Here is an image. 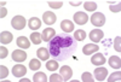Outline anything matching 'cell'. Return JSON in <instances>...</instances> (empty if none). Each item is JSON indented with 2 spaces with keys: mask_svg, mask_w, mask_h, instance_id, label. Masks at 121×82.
<instances>
[{
  "mask_svg": "<svg viewBox=\"0 0 121 82\" xmlns=\"http://www.w3.org/2000/svg\"><path fill=\"white\" fill-rule=\"evenodd\" d=\"M56 19H57V17H56V15L53 12H44V15H43L44 23H46L48 25L56 23Z\"/></svg>",
  "mask_w": 121,
  "mask_h": 82,
  "instance_id": "11",
  "label": "cell"
},
{
  "mask_svg": "<svg viewBox=\"0 0 121 82\" xmlns=\"http://www.w3.org/2000/svg\"><path fill=\"white\" fill-rule=\"evenodd\" d=\"M7 75H9L7 68L4 66V65H1V66H0V78H1V80H3V78H6Z\"/></svg>",
  "mask_w": 121,
  "mask_h": 82,
  "instance_id": "27",
  "label": "cell"
},
{
  "mask_svg": "<svg viewBox=\"0 0 121 82\" xmlns=\"http://www.w3.org/2000/svg\"><path fill=\"white\" fill-rule=\"evenodd\" d=\"M0 4H1V7H4V6H5V4H6V3H5V1H1V3H0Z\"/></svg>",
  "mask_w": 121,
  "mask_h": 82,
  "instance_id": "37",
  "label": "cell"
},
{
  "mask_svg": "<svg viewBox=\"0 0 121 82\" xmlns=\"http://www.w3.org/2000/svg\"><path fill=\"white\" fill-rule=\"evenodd\" d=\"M74 22L79 25H84L88 22V16L85 12H75L74 13Z\"/></svg>",
  "mask_w": 121,
  "mask_h": 82,
  "instance_id": "4",
  "label": "cell"
},
{
  "mask_svg": "<svg viewBox=\"0 0 121 82\" xmlns=\"http://www.w3.org/2000/svg\"><path fill=\"white\" fill-rule=\"evenodd\" d=\"M74 37H75L76 41H84L86 39V32L82 29H79L74 33Z\"/></svg>",
  "mask_w": 121,
  "mask_h": 82,
  "instance_id": "22",
  "label": "cell"
},
{
  "mask_svg": "<svg viewBox=\"0 0 121 82\" xmlns=\"http://www.w3.org/2000/svg\"><path fill=\"white\" fill-rule=\"evenodd\" d=\"M12 74L16 77H22V76H24L27 74V68L24 65H22V64H17V65H15L12 68Z\"/></svg>",
  "mask_w": 121,
  "mask_h": 82,
  "instance_id": "7",
  "label": "cell"
},
{
  "mask_svg": "<svg viewBox=\"0 0 121 82\" xmlns=\"http://www.w3.org/2000/svg\"><path fill=\"white\" fill-rule=\"evenodd\" d=\"M99 51V47L96 45V44H88V45H85L82 47V52L85 56H90V54H93L95 52Z\"/></svg>",
  "mask_w": 121,
  "mask_h": 82,
  "instance_id": "9",
  "label": "cell"
},
{
  "mask_svg": "<svg viewBox=\"0 0 121 82\" xmlns=\"http://www.w3.org/2000/svg\"><path fill=\"white\" fill-rule=\"evenodd\" d=\"M69 4L72 5V6H79L80 4H81V3H80V1H70Z\"/></svg>",
  "mask_w": 121,
  "mask_h": 82,
  "instance_id": "35",
  "label": "cell"
},
{
  "mask_svg": "<svg viewBox=\"0 0 121 82\" xmlns=\"http://www.w3.org/2000/svg\"><path fill=\"white\" fill-rule=\"evenodd\" d=\"M22 81H23V82H27V81L29 82L30 80H28V78H23V80H19V82H22Z\"/></svg>",
  "mask_w": 121,
  "mask_h": 82,
  "instance_id": "36",
  "label": "cell"
},
{
  "mask_svg": "<svg viewBox=\"0 0 121 82\" xmlns=\"http://www.w3.org/2000/svg\"><path fill=\"white\" fill-rule=\"evenodd\" d=\"M29 68L32 70H40V68H41V62L39 59H32L29 62Z\"/></svg>",
  "mask_w": 121,
  "mask_h": 82,
  "instance_id": "24",
  "label": "cell"
},
{
  "mask_svg": "<svg viewBox=\"0 0 121 82\" xmlns=\"http://www.w3.org/2000/svg\"><path fill=\"white\" fill-rule=\"evenodd\" d=\"M27 24V20L23 16H15L11 19V25L16 29V30H22Z\"/></svg>",
  "mask_w": 121,
  "mask_h": 82,
  "instance_id": "2",
  "label": "cell"
},
{
  "mask_svg": "<svg viewBox=\"0 0 121 82\" xmlns=\"http://www.w3.org/2000/svg\"><path fill=\"white\" fill-rule=\"evenodd\" d=\"M103 36H104V33L100 29H93L90 32V40L96 42V44L99 42V41L103 39Z\"/></svg>",
  "mask_w": 121,
  "mask_h": 82,
  "instance_id": "5",
  "label": "cell"
},
{
  "mask_svg": "<svg viewBox=\"0 0 121 82\" xmlns=\"http://www.w3.org/2000/svg\"><path fill=\"white\" fill-rule=\"evenodd\" d=\"M30 40H32V42H33L34 45H39L40 42H41V40H43L41 34L38 33V32L32 33V35H30Z\"/></svg>",
  "mask_w": 121,
  "mask_h": 82,
  "instance_id": "20",
  "label": "cell"
},
{
  "mask_svg": "<svg viewBox=\"0 0 121 82\" xmlns=\"http://www.w3.org/2000/svg\"><path fill=\"white\" fill-rule=\"evenodd\" d=\"M6 15H7V10H6L5 7H1V11H0V17L4 18Z\"/></svg>",
  "mask_w": 121,
  "mask_h": 82,
  "instance_id": "34",
  "label": "cell"
},
{
  "mask_svg": "<svg viewBox=\"0 0 121 82\" xmlns=\"http://www.w3.org/2000/svg\"><path fill=\"white\" fill-rule=\"evenodd\" d=\"M12 59L17 63H21V62H24L27 59V53L26 51H22V49H16L12 52Z\"/></svg>",
  "mask_w": 121,
  "mask_h": 82,
  "instance_id": "6",
  "label": "cell"
},
{
  "mask_svg": "<svg viewBox=\"0 0 121 82\" xmlns=\"http://www.w3.org/2000/svg\"><path fill=\"white\" fill-rule=\"evenodd\" d=\"M120 42H121V37L120 36H116L115 37V41H114V48H115V51H117V52H121Z\"/></svg>",
  "mask_w": 121,
  "mask_h": 82,
  "instance_id": "30",
  "label": "cell"
},
{
  "mask_svg": "<svg viewBox=\"0 0 121 82\" xmlns=\"http://www.w3.org/2000/svg\"><path fill=\"white\" fill-rule=\"evenodd\" d=\"M107 75H108V70H107L105 68H99V66H98V68L95 70V76H96V80H97V81H103V80H105Z\"/></svg>",
  "mask_w": 121,
  "mask_h": 82,
  "instance_id": "14",
  "label": "cell"
},
{
  "mask_svg": "<svg viewBox=\"0 0 121 82\" xmlns=\"http://www.w3.org/2000/svg\"><path fill=\"white\" fill-rule=\"evenodd\" d=\"M91 23H92L95 27H102L105 24V17L103 13L100 12H95L92 16H91Z\"/></svg>",
  "mask_w": 121,
  "mask_h": 82,
  "instance_id": "3",
  "label": "cell"
},
{
  "mask_svg": "<svg viewBox=\"0 0 121 82\" xmlns=\"http://www.w3.org/2000/svg\"><path fill=\"white\" fill-rule=\"evenodd\" d=\"M7 54H9V49L1 45V47H0V58H1V60H3L4 58H6Z\"/></svg>",
  "mask_w": 121,
  "mask_h": 82,
  "instance_id": "31",
  "label": "cell"
},
{
  "mask_svg": "<svg viewBox=\"0 0 121 82\" xmlns=\"http://www.w3.org/2000/svg\"><path fill=\"white\" fill-rule=\"evenodd\" d=\"M120 10H121V6H120V3H117V5H110V11L112 12H120Z\"/></svg>",
  "mask_w": 121,
  "mask_h": 82,
  "instance_id": "33",
  "label": "cell"
},
{
  "mask_svg": "<svg viewBox=\"0 0 121 82\" xmlns=\"http://www.w3.org/2000/svg\"><path fill=\"white\" fill-rule=\"evenodd\" d=\"M17 46L22 49H27V48L30 47V41L26 36H19L17 39Z\"/></svg>",
  "mask_w": 121,
  "mask_h": 82,
  "instance_id": "16",
  "label": "cell"
},
{
  "mask_svg": "<svg viewBox=\"0 0 121 82\" xmlns=\"http://www.w3.org/2000/svg\"><path fill=\"white\" fill-rule=\"evenodd\" d=\"M105 62L107 60H105V58L102 53H96V54L92 56V58H91V63H92L93 65H97V66L105 64Z\"/></svg>",
  "mask_w": 121,
  "mask_h": 82,
  "instance_id": "8",
  "label": "cell"
},
{
  "mask_svg": "<svg viewBox=\"0 0 121 82\" xmlns=\"http://www.w3.org/2000/svg\"><path fill=\"white\" fill-rule=\"evenodd\" d=\"M84 7L86 11H90V12H93L97 10V4L95 1H85L84 4Z\"/></svg>",
  "mask_w": 121,
  "mask_h": 82,
  "instance_id": "23",
  "label": "cell"
},
{
  "mask_svg": "<svg viewBox=\"0 0 121 82\" xmlns=\"http://www.w3.org/2000/svg\"><path fill=\"white\" fill-rule=\"evenodd\" d=\"M28 27L32 30H38L41 27V20H40L38 17H32L28 20Z\"/></svg>",
  "mask_w": 121,
  "mask_h": 82,
  "instance_id": "15",
  "label": "cell"
},
{
  "mask_svg": "<svg viewBox=\"0 0 121 82\" xmlns=\"http://www.w3.org/2000/svg\"><path fill=\"white\" fill-rule=\"evenodd\" d=\"M33 81L35 82H46L47 81V76L44 73H36L33 77Z\"/></svg>",
  "mask_w": 121,
  "mask_h": 82,
  "instance_id": "25",
  "label": "cell"
},
{
  "mask_svg": "<svg viewBox=\"0 0 121 82\" xmlns=\"http://www.w3.org/2000/svg\"><path fill=\"white\" fill-rule=\"evenodd\" d=\"M81 80L84 81V82H93L95 80L92 78V75H91L90 73H84L82 75H81Z\"/></svg>",
  "mask_w": 121,
  "mask_h": 82,
  "instance_id": "28",
  "label": "cell"
},
{
  "mask_svg": "<svg viewBox=\"0 0 121 82\" xmlns=\"http://www.w3.org/2000/svg\"><path fill=\"white\" fill-rule=\"evenodd\" d=\"M36 56L41 60H47L50 58V51H47V48H45V47H41L36 51Z\"/></svg>",
  "mask_w": 121,
  "mask_h": 82,
  "instance_id": "17",
  "label": "cell"
},
{
  "mask_svg": "<svg viewBox=\"0 0 121 82\" xmlns=\"http://www.w3.org/2000/svg\"><path fill=\"white\" fill-rule=\"evenodd\" d=\"M72 37L69 36H55L53 40H51L50 44V54L55 57L60 54V48L63 47H69L72 45Z\"/></svg>",
  "mask_w": 121,
  "mask_h": 82,
  "instance_id": "1",
  "label": "cell"
},
{
  "mask_svg": "<svg viewBox=\"0 0 121 82\" xmlns=\"http://www.w3.org/2000/svg\"><path fill=\"white\" fill-rule=\"evenodd\" d=\"M12 34L10 32H1V35H0V41H1V44H10L12 41Z\"/></svg>",
  "mask_w": 121,
  "mask_h": 82,
  "instance_id": "19",
  "label": "cell"
},
{
  "mask_svg": "<svg viewBox=\"0 0 121 82\" xmlns=\"http://www.w3.org/2000/svg\"><path fill=\"white\" fill-rule=\"evenodd\" d=\"M58 66H59V64L57 63L56 60H47V62H46V69L50 70V71H56V70H58Z\"/></svg>",
  "mask_w": 121,
  "mask_h": 82,
  "instance_id": "21",
  "label": "cell"
},
{
  "mask_svg": "<svg viewBox=\"0 0 121 82\" xmlns=\"http://www.w3.org/2000/svg\"><path fill=\"white\" fill-rule=\"evenodd\" d=\"M109 65L114 69H120L121 68V59L117 56H112L109 58Z\"/></svg>",
  "mask_w": 121,
  "mask_h": 82,
  "instance_id": "18",
  "label": "cell"
},
{
  "mask_svg": "<svg viewBox=\"0 0 121 82\" xmlns=\"http://www.w3.org/2000/svg\"><path fill=\"white\" fill-rule=\"evenodd\" d=\"M55 36H56V30L53 28H46V29H44V32L41 34V37H43L44 41H50Z\"/></svg>",
  "mask_w": 121,
  "mask_h": 82,
  "instance_id": "12",
  "label": "cell"
},
{
  "mask_svg": "<svg viewBox=\"0 0 121 82\" xmlns=\"http://www.w3.org/2000/svg\"><path fill=\"white\" fill-rule=\"evenodd\" d=\"M60 29H62L64 33H70L74 30V23L69 19H64L60 22Z\"/></svg>",
  "mask_w": 121,
  "mask_h": 82,
  "instance_id": "10",
  "label": "cell"
},
{
  "mask_svg": "<svg viewBox=\"0 0 121 82\" xmlns=\"http://www.w3.org/2000/svg\"><path fill=\"white\" fill-rule=\"evenodd\" d=\"M48 6L51 8H60L63 6L62 1H48Z\"/></svg>",
  "mask_w": 121,
  "mask_h": 82,
  "instance_id": "29",
  "label": "cell"
},
{
  "mask_svg": "<svg viewBox=\"0 0 121 82\" xmlns=\"http://www.w3.org/2000/svg\"><path fill=\"white\" fill-rule=\"evenodd\" d=\"M60 75H62V77H63V81L70 80V77H72V75H73L72 68L68 66V65H63L62 68H60Z\"/></svg>",
  "mask_w": 121,
  "mask_h": 82,
  "instance_id": "13",
  "label": "cell"
},
{
  "mask_svg": "<svg viewBox=\"0 0 121 82\" xmlns=\"http://www.w3.org/2000/svg\"><path fill=\"white\" fill-rule=\"evenodd\" d=\"M48 81H51V82H60V81H63V77H62V75L53 74V75H51V77H50Z\"/></svg>",
  "mask_w": 121,
  "mask_h": 82,
  "instance_id": "32",
  "label": "cell"
},
{
  "mask_svg": "<svg viewBox=\"0 0 121 82\" xmlns=\"http://www.w3.org/2000/svg\"><path fill=\"white\" fill-rule=\"evenodd\" d=\"M120 78H121V73L120 71H116V73H114V74H112L109 76V82H114V81H120Z\"/></svg>",
  "mask_w": 121,
  "mask_h": 82,
  "instance_id": "26",
  "label": "cell"
}]
</instances>
